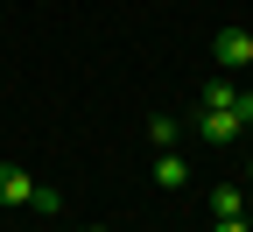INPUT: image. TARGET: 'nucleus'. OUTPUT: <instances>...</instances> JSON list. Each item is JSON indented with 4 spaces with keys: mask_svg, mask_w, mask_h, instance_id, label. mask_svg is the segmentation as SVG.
I'll list each match as a JSON object with an SVG mask.
<instances>
[{
    "mask_svg": "<svg viewBox=\"0 0 253 232\" xmlns=\"http://www.w3.org/2000/svg\"><path fill=\"white\" fill-rule=\"evenodd\" d=\"M0 211H42V218H56V211H63V197H56L49 183H36L28 169L0 162Z\"/></svg>",
    "mask_w": 253,
    "mask_h": 232,
    "instance_id": "obj_1",
    "label": "nucleus"
},
{
    "mask_svg": "<svg viewBox=\"0 0 253 232\" xmlns=\"http://www.w3.org/2000/svg\"><path fill=\"white\" fill-rule=\"evenodd\" d=\"M246 120H253V92L239 98V106H204V113H197V134H204L211 148H232V141L246 134Z\"/></svg>",
    "mask_w": 253,
    "mask_h": 232,
    "instance_id": "obj_2",
    "label": "nucleus"
},
{
    "mask_svg": "<svg viewBox=\"0 0 253 232\" xmlns=\"http://www.w3.org/2000/svg\"><path fill=\"white\" fill-rule=\"evenodd\" d=\"M211 63L218 71H246L253 63V28H218L211 36Z\"/></svg>",
    "mask_w": 253,
    "mask_h": 232,
    "instance_id": "obj_3",
    "label": "nucleus"
},
{
    "mask_svg": "<svg viewBox=\"0 0 253 232\" xmlns=\"http://www.w3.org/2000/svg\"><path fill=\"white\" fill-rule=\"evenodd\" d=\"M190 183V162L176 148H155V190H183Z\"/></svg>",
    "mask_w": 253,
    "mask_h": 232,
    "instance_id": "obj_4",
    "label": "nucleus"
},
{
    "mask_svg": "<svg viewBox=\"0 0 253 232\" xmlns=\"http://www.w3.org/2000/svg\"><path fill=\"white\" fill-rule=\"evenodd\" d=\"M211 218H246V183H218L211 190Z\"/></svg>",
    "mask_w": 253,
    "mask_h": 232,
    "instance_id": "obj_5",
    "label": "nucleus"
},
{
    "mask_svg": "<svg viewBox=\"0 0 253 232\" xmlns=\"http://www.w3.org/2000/svg\"><path fill=\"white\" fill-rule=\"evenodd\" d=\"M239 98H246V92L232 85V71H218V78L204 85V106H239Z\"/></svg>",
    "mask_w": 253,
    "mask_h": 232,
    "instance_id": "obj_6",
    "label": "nucleus"
},
{
    "mask_svg": "<svg viewBox=\"0 0 253 232\" xmlns=\"http://www.w3.org/2000/svg\"><path fill=\"white\" fill-rule=\"evenodd\" d=\"M176 134H183L176 113H155V120H148V141H155V148H176Z\"/></svg>",
    "mask_w": 253,
    "mask_h": 232,
    "instance_id": "obj_7",
    "label": "nucleus"
},
{
    "mask_svg": "<svg viewBox=\"0 0 253 232\" xmlns=\"http://www.w3.org/2000/svg\"><path fill=\"white\" fill-rule=\"evenodd\" d=\"M211 232H253V218H218Z\"/></svg>",
    "mask_w": 253,
    "mask_h": 232,
    "instance_id": "obj_8",
    "label": "nucleus"
},
{
    "mask_svg": "<svg viewBox=\"0 0 253 232\" xmlns=\"http://www.w3.org/2000/svg\"><path fill=\"white\" fill-rule=\"evenodd\" d=\"M246 190H253V155H246Z\"/></svg>",
    "mask_w": 253,
    "mask_h": 232,
    "instance_id": "obj_9",
    "label": "nucleus"
},
{
    "mask_svg": "<svg viewBox=\"0 0 253 232\" xmlns=\"http://www.w3.org/2000/svg\"><path fill=\"white\" fill-rule=\"evenodd\" d=\"M246 218H253V190H246Z\"/></svg>",
    "mask_w": 253,
    "mask_h": 232,
    "instance_id": "obj_10",
    "label": "nucleus"
},
{
    "mask_svg": "<svg viewBox=\"0 0 253 232\" xmlns=\"http://www.w3.org/2000/svg\"><path fill=\"white\" fill-rule=\"evenodd\" d=\"M84 232H113V225H84Z\"/></svg>",
    "mask_w": 253,
    "mask_h": 232,
    "instance_id": "obj_11",
    "label": "nucleus"
},
{
    "mask_svg": "<svg viewBox=\"0 0 253 232\" xmlns=\"http://www.w3.org/2000/svg\"><path fill=\"white\" fill-rule=\"evenodd\" d=\"M56 232H71V225H56Z\"/></svg>",
    "mask_w": 253,
    "mask_h": 232,
    "instance_id": "obj_12",
    "label": "nucleus"
}]
</instances>
